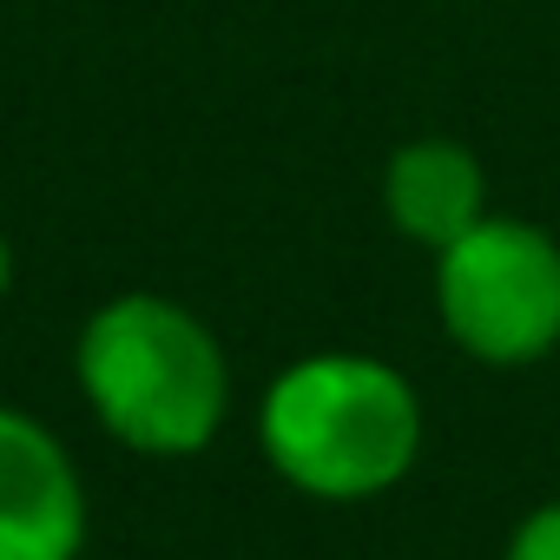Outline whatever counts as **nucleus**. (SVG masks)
<instances>
[{
  "label": "nucleus",
  "instance_id": "nucleus-5",
  "mask_svg": "<svg viewBox=\"0 0 560 560\" xmlns=\"http://www.w3.org/2000/svg\"><path fill=\"white\" fill-rule=\"evenodd\" d=\"M383 205L396 218L402 237L442 250L455 244L462 231H475L488 218V178H481V159L455 139H416L389 159L383 172Z\"/></svg>",
  "mask_w": 560,
  "mask_h": 560
},
{
  "label": "nucleus",
  "instance_id": "nucleus-1",
  "mask_svg": "<svg viewBox=\"0 0 560 560\" xmlns=\"http://www.w3.org/2000/svg\"><path fill=\"white\" fill-rule=\"evenodd\" d=\"M257 435L291 488L317 501H370L409 475L422 448V402L389 363L324 350L264 389Z\"/></svg>",
  "mask_w": 560,
  "mask_h": 560
},
{
  "label": "nucleus",
  "instance_id": "nucleus-7",
  "mask_svg": "<svg viewBox=\"0 0 560 560\" xmlns=\"http://www.w3.org/2000/svg\"><path fill=\"white\" fill-rule=\"evenodd\" d=\"M14 291V250H8V237H0V298Z\"/></svg>",
  "mask_w": 560,
  "mask_h": 560
},
{
  "label": "nucleus",
  "instance_id": "nucleus-6",
  "mask_svg": "<svg viewBox=\"0 0 560 560\" xmlns=\"http://www.w3.org/2000/svg\"><path fill=\"white\" fill-rule=\"evenodd\" d=\"M501 560H560V501L534 508V514L514 527V540H508Z\"/></svg>",
  "mask_w": 560,
  "mask_h": 560
},
{
  "label": "nucleus",
  "instance_id": "nucleus-4",
  "mask_svg": "<svg viewBox=\"0 0 560 560\" xmlns=\"http://www.w3.org/2000/svg\"><path fill=\"white\" fill-rule=\"evenodd\" d=\"M86 488L47 422L0 402V560H80Z\"/></svg>",
  "mask_w": 560,
  "mask_h": 560
},
{
  "label": "nucleus",
  "instance_id": "nucleus-2",
  "mask_svg": "<svg viewBox=\"0 0 560 560\" xmlns=\"http://www.w3.org/2000/svg\"><path fill=\"white\" fill-rule=\"evenodd\" d=\"M80 389L113 442L139 455H198L224 422L231 370L185 304L126 291L80 330Z\"/></svg>",
  "mask_w": 560,
  "mask_h": 560
},
{
  "label": "nucleus",
  "instance_id": "nucleus-3",
  "mask_svg": "<svg viewBox=\"0 0 560 560\" xmlns=\"http://www.w3.org/2000/svg\"><path fill=\"white\" fill-rule=\"evenodd\" d=\"M442 330L481 363H534L560 343V244L527 218H481L435 250Z\"/></svg>",
  "mask_w": 560,
  "mask_h": 560
}]
</instances>
